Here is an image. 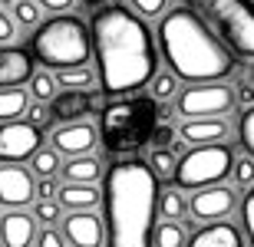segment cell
Instances as JSON below:
<instances>
[{
    "mask_svg": "<svg viewBox=\"0 0 254 247\" xmlns=\"http://www.w3.org/2000/svg\"><path fill=\"white\" fill-rule=\"evenodd\" d=\"M93 49L99 83L109 96H129L139 93L155 76V43L142 17L129 7L109 3L93 13Z\"/></svg>",
    "mask_w": 254,
    "mask_h": 247,
    "instance_id": "obj_1",
    "label": "cell"
},
{
    "mask_svg": "<svg viewBox=\"0 0 254 247\" xmlns=\"http://www.w3.org/2000/svg\"><path fill=\"white\" fill-rule=\"evenodd\" d=\"M159 178L149 162L123 158L106 171V247H155Z\"/></svg>",
    "mask_w": 254,
    "mask_h": 247,
    "instance_id": "obj_2",
    "label": "cell"
},
{
    "mask_svg": "<svg viewBox=\"0 0 254 247\" xmlns=\"http://www.w3.org/2000/svg\"><path fill=\"white\" fill-rule=\"evenodd\" d=\"M159 47L172 73L185 83H215L235 73V53L211 33L191 7L165 10L159 20Z\"/></svg>",
    "mask_w": 254,
    "mask_h": 247,
    "instance_id": "obj_3",
    "label": "cell"
},
{
    "mask_svg": "<svg viewBox=\"0 0 254 247\" xmlns=\"http://www.w3.org/2000/svg\"><path fill=\"white\" fill-rule=\"evenodd\" d=\"M159 122H162L159 99L129 93V96L113 99L99 112V135H103L106 148L113 155H129L152 142Z\"/></svg>",
    "mask_w": 254,
    "mask_h": 247,
    "instance_id": "obj_4",
    "label": "cell"
},
{
    "mask_svg": "<svg viewBox=\"0 0 254 247\" xmlns=\"http://www.w3.org/2000/svg\"><path fill=\"white\" fill-rule=\"evenodd\" d=\"M30 53L53 73L69 66H86V59L93 53V33H86V23L79 17L57 13L53 20L40 23L37 33L30 37Z\"/></svg>",
    "mask_w": 254,
    "mask_h": 247,
    "instance_id": "obj_5",
    "label": "cell"
},
{
    "mask_svg": "<svg viewBox=\"0 0 254 247\" xmlns=\"http://www.w3.org/2000/svg\"><path fill=\"white\" fill-rule=\"evenodd\" d=\"M235 56L254 59V0H185Z\"/></svg>",
    "mask_w": 254,
    "mask_h": 247,
    "instance_id": "obj_6",
    "label": "cell"
},
{
    "mask_svg": "<svg viewBox=\"0 0 254 247\" xmlns=\"http://www.w3.org/2000/svg\"><path fill=\"white\" fill-rule=\"evenodd\" d=\"M235 155L225 142H211V145H191L189 152L179 158L175 168V185L182 191H198L208 185H218L231 175Z\"/></svg>",
    "mask_w": 254,
    "mask_h": 247,
    "instance_id": "obj_7",
    "label": "cell"
},
{
    "mask_svg": "<svg viewBox=\"0 0 254 247\" xmlns=\"http://www.w3.org/2000/svg\"><path fill=\"white\" fill-rule=\"evenodd\" d=\"M238 102V93L221 79L215 83H191L179 93V115L182 119H201V115H225Z\"/></svg>",
    "mask_w": 254,
    "mask_h": 247,
    "instance_id": "obj_8",
    "label": "cell"
},
{
    "mask_svg": "<svg viewBox=\"0 0 254 247\" xmlns=\"http://www.w3.org/2000/svg\"><path fill=\"white\" fill-rule=\"evenodd\" d=\"M43 148V132L40 125L20 122H0V162H30L33 155Z\"/></svg>",
    "mask_w": 254,
    "mask_h": 247,
    "instance_id": "obj_9",
    "label": "cell"
},
{
    "mask_svg": "<svg viewBox=\"0 0 254 247\" xmlns=\"http://www.w3.org/2000/svg\"><path fill=\"white\" fill-rule=\"evenodd\" d=\"M37 195L33 171L23 162H0V204L3 208H23Z\"/></svg>",
    "mask_w": 254,
    "mask_h": 247,
    "instance_id": "obj_10",
    "label": "cell"
},
{
    "mask_svg": "<svg viewBox=\"0 0 254 247\" xmlns=\"http://www.w3.org/2000/svg\"><path fill=\"white\" fill-rule=\"evenodd\" d=\"M238 208V195L235 188H228V185H208V188H198L195 195H191L189 201V211H191V218L195 221H221L228 218L231 211Z\"/></svg>",
    "mask_w": 254,
    "mask_h": 247,
    "instance_id": "obj_11",
    "label": "cell"
},
{
    "mask_svg": "<svg viewBox=\"0 0 254 247\" xmlns=\"http://www.w3.org/2000/svg\"><path fill=\"white\" fill-rule=\"evenodd\" d=\"M63 234L73 247H103L106 224L99 221V214H93V208L69 211V214H63Z\"/></svg>",
    "mask_w": 254,
    "mask_h": 247,
    "instance_id": "obj_12",
    "label": "cell"
},
{
    "mask_svg": "<svg viewBox=\"0 0 254 247\" xmlns=\"http://www.w3.org/2000/svg\"><path fill=\"white\" fill-rule=\"evenodd\" d=\"M50 142H53V148H57L60 155H89L96 148V142H99V135H96V129L89 122H63L57 129V132L50 135Z\"/></svg>",
    "mask_w": 254,
    "mask_h": 247,
    "instance_id": "obj_13",
    "label": "cell"
},
{
    "mask_svg": "<svg viewBox=\"0 0 254 247\" xmlns=\"http://www.w3.org/2000/svg\"><path fill=\"white\" fill-rule=\"evenodd\" d=\"M89 112H96V96L89 89H63L50 99V115L57 122H83Z\"/></svg>",
    "mask_w": 254,
    "mask_h": 247,
    "instance_id": "obj_14",
    "label": "cell"
},
{
    "mask_svg": "<svg viewBox=\"0 0 254 247\" xmlns=\"http://www.w3.org/2000/svg\"><path fill=\"white\" fill-rule=\"evenodd\" d=\"M33 53L20 47H10L3 43L0 47V89H10V86H27L33 79Z\"/></svg>",
    "mask_w": 254,
    "mask_h": 247,
    "instance_id": "obj_15",
    "label": "cell"
},
{
    "mask_svg": "<svg viewBox=\"0 0 254 247\" xmlns=\"http://www.w3.org/2000/svg\"><path fill=\"white\" fill-rule=\"evenodd\" d=\"M37 214H27L20 208H10L0 218V244L3 247H30L37 241Z\"/></svg>",
    "mask_w": 254,
    "mask_h": 247,
    "instance_id": "obj_16",
    "label": "cell"
},
{
    "mask_svg": "<svg viewBox=\"0 0 254 247\" xmlns=\"http://www.w3.org/2000/svg\"><path fill=\"white\" fill-rule=\"evenodd\" d=\"M179 135L189 145H211L228 139V122L221 115H201V119H185L179 129Z\"/></svg>",
    "mask_w": 254,
    "mask_h": 247,
    "instance_id": "obj_17",
    "label": "cell"
},
{
    "mask_svg": "<svg viewBox=\"0 0 254 247\" xmlns=\"http://www.w3.org/2000/svg\"><path fill=\"white\" fill-rule=\"evenodd\" d=\"M185 247H245V238L228 221H208L201 231H195Z\"/></svg>",
    "mask_w": 254,
    "mask_h": 247,
    "instance_id": "obj_18",
    "label": "cell"
},
{
    "mask_svg": "<svg viewBox=\"0 0 254 247\" xmlns=\"http://www.w3.org/2000/svg\"><path fill=\"white\" fill-rule=\"evenodd\" d=\"M57 198H60V204H63L66 211H86V208H96L103 195L96 191V185H86V181H66Z\"/></svg>",
    "mask_w": 254,
    "mask_h": 247,
    "instance_id": "obj_19",
    "label": "cell"
},
{
    "mask_svg": "<svg viewBox=\"0 0 254 247\" xmlns=\"http://www.w3.org/2000/svg\"><path fill=\"white\" fill-rule=\"evenodd\" d=\"M103 175V165L93 155H73L69 162H63V178L66 181H86V185H96Z\"/></svg>",
    "mask_w": 254,
    "mask_h": 247,
    "instance_id": "obj_20",
    "label": "cell"
},
{
    "mask_svg": "<svg viewBox=\"0 0 254 247\" xmlns=\"http://www.w3.org/2000/svg\"><path fill=\"white\" fill-rule=\"evenodd\" d=\"M27 109H30V93L23 86L0 89V122H13L20 115H27Z\"/></svg>",
    "mask_w": 254,
    "mask_h": 247,
    "instance_id": "obj_21",
    "label": "cell"
},
{
    "mask_svg": "<svg viewBox=\"0 0 254 247\" xmlns=\"http://www.w3.org/2000/svg\"><path fill=\"white\" fill-rule=\"evenodd\" d=\"M159 214L165 221H185V214H189V198L182 195L179 185H175V188H165L159 195Z\"/></svg>",
    "mask_w": 254,
    "mask_h": 247,
    "instance_id": "obj_22",
    "label": "cell"
},
{
    "mask_svg": "<svg viewBox=\"0 0 254 247\" xmlns=\"http://www.w3.org/2000/svg\"><path fill=\"white\" fill-rule=\"evenodd\" d=\"M149 165H152V171H155V178L169 181V178H175L179 155H175V148H169V145H155L152 155H149Z\"/></svg>",
    "mask_w": 254,
    "mask_h": 247,
    "instance_id": "obj_23",
    "label": "cell"
},
{
    "mask_svg": "<svg viewBox=\"0 0 254 247\" xmlns=\"http://www.w3.org/2000/svg\"><path fill=\"white\" fill-rule=\"evenodd\" d=\"M96 83L89 66H69V69H57V86L63 89H89Z\"/></svg>",
    "mask_w": 254,
    "mask_h": 247,
    "instance_id": "obj_24",
    "label": "cell"
},
{
    "mask_svg": "<svg viewBox=\"0 0 254 247\" xmlns=\"http://www.w3.org/2000/svg\"><path fill=\"white\" fill-rule=\"evenodd\" d=\"M189 244V234L179 221H162L155 228V247H185Z\"/></svg>",
    "mask_w": 254,
    "mask_h": 247,
    "instance_id": "obj_25",
    "label": "cell"
},
{
    "mask_svg": "<svg viewBox=\"0 0 254 247\" xmlns=\"http://www.w3.org/2000/svg\"><path fill=\"white\" fill-rule=\"evenodd\" d=\"M30 162H33V175H40V178H57L60 175V152L57 148H40Z\"/></svg>",
    "mask_w": 254,
    "mask_h": 247,
    "instance_id": "obj_26",
    "label": "cell"
},
{
    "mask_svg": "<svg viewBox=\"0 0 254 247\" xmlns=\"http://www.w3.org/2000/svg\"><path fill=\"white\" fill-rule=\"evenodd\" d=\"M30 96H33L37 102H50V99L57 96V76H50V73H33V79H30Z\"/></svg>",
    "mask_w": 254,
    "mask_h": 247,
    "instance_id": "obj_27",
    "label": "cell"
},
{
    "mask_svg": "<svg viewBox=\"0 0 254 247\" xmlns=\"http://www.w3.org/2000/svg\"><path fill=\"white\" fill-rule=\"evenodd\" d=\"M231 181H235L238 188H251L254 185V155H241V158H235V165H231Z\"/></svg>",
    "mask_w": 254,
    "mask_h": 247,
    "instance_id": "obj_28",
    "label": "cell"
},
{
    "mask_svg": "<svg viewBox=\"0 0 254 247\" xmlns=\"http://www.w3.org/2000/svg\"><path fill=\"white\" fill-rule=\"evenodd\" d=\"M238 139L245 145V152L254 155V102L248 105L245 112H241V119H238Z\"/></svg>",
    "mask_w": 254,
    "mask_h": 247,
    "instance_id": "obj_29",
    "label": "cell"
},
{
    "mask_svg": "<svg viewBox=\"0 0 254 247\" xmlns=\"http://www.w3.org/2000/svg\"><path fill=\"white\" fill-rule=\"evenodd\" d=\"M40 3H33V0H17L13 3V20H17L20 27H37L40 23Z\"/></svg>",
    "mask_w": 254,
    "mask_h": 247,
    "instance_id": "obj_30",
    "label": "cell"
},
{
    "mask_svg": "<svg viewBox=\"0 0 254 247\" xmlns=\"http://www.w3.org/2000/svg\"><path fill=\"white\" fill-rule=\"evenodd\" d=\"M175 89H179V76H175V73H155V76H152V96H155V99H172V96H175Z\"/></svg>",
    "mask_w": 254,
    "mask_h": 247,
    "instance_id": "obj_31",
    "label": "cell"
},
{
    "mask_svg": "<svg viewBox=\"0 0 254 247\" xmlns=\"http://www.w3.org/2000/svg\"><path fill=\"white\" fill-rule=\"evenodd\" d=\"M60 208H63V204H60L57 198H40L37 204H33V214H37V221H43V224H57V221L63 218Z\"/></svg>",
    "mask_w": 254,
    "mask_h": 247,
    "instance_id": "obj_32",
    "label": "cell"
},
{
    "mask_svg": "<svg viewBox=\"0 0 254 247\" xmlns=\"http://www.w3.org/2000/svg\"><path fill=\"white\" fill-rule=\"evenodd\" d=\"M241 218H245V234H248V244L254 247V185L248 188L245 201H241Z\"/></svg>",
    "mask_w": 254,
    "mask_h": 247,
    "instance_id": "obj_33",
    "label": "cell"
},
{
    "mask_svg": "<svg viewBox=\"0 0 254 247\" xmlns=\"http://www.w3.org/2000/svg\"><path fill=\"white\" fill-rule=\"evenodd\" d=\"M129 7L139 13V17H162L169 0H129Z\"/></svg>",
    "mask_w": 254,
    "mask_h": 247,
    "instance_id": "obj_34",
    "label": "cell"
},
{
    "mask_svg": "<svg viewBox=\"0 0 254 247\" xmlns=\"http://www.w3.org/2000/svg\"><path fill=\"white\" fill-rule=\"evenodd\" d=\"M37 247H69V241H66L63 231H57L53 224H50V228H43L37 234Z\"/></svg>",
    "mask_w": 254,
    "mask_h": 247,
    "instance_id": "obj_35",
    "label": "cell"
},
{
    "mask_svg": "<svg viewBox=\"0 0 254 247\" xmlns=\"http://www.w3.org/2000/svg\"><path fill=\"white\" fill-rule=\"evenodd\" d=\"M17 37V20L7 17V10H0V47Z\"/></svg>",
    "mask_w": 254,
    "mask_h": 247,
    "instance_id": "obj_36",
    "label": "cell"
},
{
    "mask_svg": "<svg viewBox=\"0 0 254 247\" xmlns=\"http://www.w3.org/2000/svg\"><path fill=\"white\" fill-rule=\"evenodd\" d=\"M152 142H155V145H172V142H175V129H172L169 122H159V129H155V135H152Z\"/></svg>",
    "mask_w": 254,
    "mask_h": 247,
    "instance_id": "obj_37",
    "label": "cell"
},
{
    "mask_svg": "<svg viewBox=\"0 0 254 247\" xmlns=\"http://www.w3.org/2000/svg\"><path fill=\"white\" fill-rule=\"evenodd\" d=\"M37 195H40V198H57V195H60L57 178H40L37 181Z\"/></svg>",
    "mask_w": 254,
    "mask_h": 247,
    "instance_id": "obj_38",
    "label": "cell"
},
{
    "mask_svg": "<svg viewBox=\"0 0 254 247\" xmlns=\"http://www.w3.org/2000/svg\"><path fill=\"white\" fill-rule=\"evenodd\" d=\"M43 10H50V13H66V10L73 7V0H37Z\"/></svg>",
    "mask_w": 254,
    "mask_h": 247,
    "instance_id": "obj_39",
    "label": "cell"
},
{
    "mask_svg": "<svg viewBox=\"0 0 254 247\" xmlns=\"http://www.w3.org/2000/svg\"><path fill=\"white\" fill-rule=\"evenodd\" d=\"M27 115H30V122H33V125H43V122L50 119V109H43V105H33Z\"/></svg>",
    "mask_w": 254,
    "mask_h": 247,
    "instance_id": "obj_40",
    "label": "cell"
},
{
    "mask_svg": "<svg viewBox=\"0 0 254 247\" xmlns=\"http://www.w3.org/2000/svg\"><path fill=\"white\" fill-rule=\"evenodd\" d=\"M238 96H241L245 102H251V99H254V83H251V86H245V83H241V89H238Z\"/></svg>",
    "mask_w": 254,
    "mask_h": 247,
    "instance_id": "obj_41",
    "label": "cell"
},
{
    "mask_svg": "<svg viewBox=\"0 0 254 247\" xmlns=\"http://www.w3.org/2000/svg\"><path fill=\"white\" fill-rule=\"evenodd\" d=\"M86 3H106V0H86Z\"/></svg>",
    "mask_w": 254,
    "mask_h": 247,
    "instance_id": "obj_42",
    "label": "cell"
},
{
    "mask_svg": "<svg viewBox=\"0 0 254 247\" xmlns=\"http://www.w3.org/2000/svg\"><path fill=\"white\" fill-rule=\"evenodd\" d=\"M3 3H10V7H13V3H17V0H3Z\"/></svg>",
    "mask_w": 254,
    "mask_h": 247,
    "instance_id": "obj_43",
    "label": "cell"
},
{
    "mask_svg": "<svg viewBox=\"0 0 254 247\" xmlns=\"http://www.w3.org/2000/svg\"><path fill=\"white\" fill-rule=\"evenodd\" d=\"M251 83H254V73H251Z\"/></svg>",
    "mask_w": 254,
    "mask_h": 247,
    "instance_id": "obj_44",
    "label": "cell"
},
{
    "mask_svg": "<svg viewBox=\"0 0 254 247\" xmlns=\"http://www.w3.org/2000/svg\"><path fill=\"white\" fill-rule=\"evenodd\" d=\"M0 247H3V244H0Z\"/></svg>",
    "mask_w": 254,
    "mask_h": 247,
    "instance_id": "obj_45",
    "label": "cell"
}]
</instances>
